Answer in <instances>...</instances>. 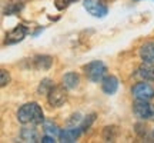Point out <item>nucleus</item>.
Returning <instances> with one entry per match:
<instances>
[{
    "label": "nucleus",
    "instance_id": "nucleus-1",
    "mask_svg": "<svg viewBox=\"0 0 154 143\" xmlns=\"http://www.w3.org/2000/svg\"><path fill=\"white\" fill-rule=\"evenodd\" d=\"M17 120L22 125H42L44 122L43 110L36 102L26 103L17 110Z\"/></svg>",
    "mask_w": 154,
    "mask_h": 143
},
{
    "label": "nucleus",
    "instance_id": "nucleus-2",
    "mask_svg": "<svg viewBox=\"0 0 154 143\" xmlns=\"http://www.w3.org/2000/svg\"><path fill=\"white\" fill-rule=\"evenodd\" d=\"M84 75L90 82L99 83L107 76V66L100 60L90 62L88 65L84 66Z\"/></svg>",
    "mask_w": 154,
    "mask_h": 143
},
{
    "label": "nucleus",
    "instance_id": "nucleus-3",
    "mask_svg": "<svg viewBox=\"0 0 154 143\" xmlns=\"http://www.w3.org/2000/svg\"><path fill=\"white\" fill-rule=\"evenodd\" d=\"M133 112L141 120L154 119V105L149 103V100H136L133 105Z\"/></svg>",
    "mask_w": 154,
    "mask_h": 143
},
{
    "label": "nucleus",
    "instance_id": "nucleus-4",
    "mask_svg": "<svg viewBox=\"0 0 154 143\" xmlns=\"http://www.w3.org/2000/svg\"><path fill=\"white\" fill-rule=\"evenodd\" d=\"M84 9L94 17H104L109 13V7L104 3V0H84Z\"/></svg>",
    "mask_w": 154,
    "mask_h": 143
},
{
    "label": "nucleus",
    "instance_id": "nucleus-5",
    "mask_svg": "<svg viewBox=\"0 0 154 143\" xmlns=\"http://www.w3.org/2000/svg\"><path fill=\"white\" fill-rule=\"evenodd\" d=\"M131 94L136 100H149L150 102L154 97V87L149 83L140 82L133 86Z\"/></svg>",
    "mask_w": 154,
    "mask_h": 143
},
{
    "label": "nucleus",
    "instance_id": "nucleus-6",
    "mask_svg": "<svg viewBox=\"0 0 154 143\" xmlns=\"http://www.w3.org/2000/svg\"><path fill=\"white\" fill-rule=\"evenodd\" d=\"M67 89L64 86H53L51 90L47 93V102H49L50 106L53 107H60L64 102L67 100Z\"/></svg>",
    "mask_w": 154,
    "mask_h": 143
},
{
    "label": "nucleus",
    "instance_id": "nucleus-7",
    "mask_svg": "<svg viewBox=\"0 0 154 143\" xmlns=\"http://www.w3.org/2000/svg\"><path fill=\"white\" fill-rule=\"evenodd\" d=\"M29 33V29L23 24H19L14 29H11L10 32L6 33L5 44H16L19 42H22L23 39L26 37V34Z\"/></svg>",
    "mask_w": 154,
    "mask_h": 143
},
{
    "label": "nucleus",
    "instance_id": "nucleus-8",
    "mask_svg": "<svg viewBox=\"0 0 154 143\" xmlns=\"http://www.w3.org/2000/svg\"><path fill=\"white\" fill-rule=\"evenodd\" d=\"M83 133L82 127H70V129H64L61 130L59 138H60V142L63 143H74L77 142V139L80 138V135Z\"/></svg>",
    "mask_w": 154,
    "mask_h": 143
},
{
    "label": "nucleus",
    "instance_id": "nucleus-9",
    "mask_svg": "<svg viewBox=\"0 0 154 143\" xmlns=\"http://www.w3.org/2000/svg\"><path fill=\"white\" fill-rule=\"evenodd\" d=\"M138 55H140V59L143 60V63L154 65V42L144 43L138 50Z\"/></svg>",
    "mask_w": 154,
    "mask_h": 143
},
{
    "label": "nucleus",
    "instance_id": "nucleus-10",
    "mask_svg": "<svg viewBox=\"0 0 154 143\" xmlns=\"http://www.w3.org/2000/svg\"><path fill=\"white\" fill-rule=\"evenodd\" d=\"M117 89H119V80H117V77L116 76H106L103 80H101V90L104 92L106 94H114L117 92Z\"/></svg>",
    "mask_w": 154,
    "mask_h": 143
},
{
    "label": "nucleus",
    "instance_id": "nucleus-11",
    "mask_svg": "<svg viewBox=\"0 0 154 143\" xmlns=\"http://www.w3.org/2000/svg\"><path fill=\"white\" fill-rule=\"evenodd\" d=\"M136 76L138 79H141L144 82H154V65L151 63H144L137 69L136 72Z\"/></svg>",
    "mask_w": 154,
    "mask_h": 143
},
{
    "label": "nucleus",
    "instance_id": "nucleus-12",
    "mask_svg": "<svg viewBox=\"0 0 154 143\" xmlns=\"http://www.w3.org/2000/svg\"><path fill=\"white\" fill-rule=\"evenodd\" d=\"M34 67L38 70H49L51 65H53V57L47 55H42V56H36L34 57Z\"/></svg>",
    "mask_w": 154,
    "mask_h": 143
},
{
    "label": "nucleus",
    "instance_id": "nucleus-13",
    "mask_svg": "<svg viewBox=\"0 0 154 143\" xmlns=\"http://www.w3.org/2000/svg\"><path fill=\"white\" fill-rule=\"evenodd\" d=\"M80 83V76L74 73V72H70V73H66L63 76V86L67 89V90H73L76 89Z\"/></svg>",
    "mask_w": 154,
    "mask_h": 143
},
{
    "label": "nucleus",
    "instance_id": "nucleus-14",
    "mask_svg": "<svg viewBox=\"0 0 154 143\" xmlns=\"http://www.w3.org/2000/svg\"><path fill=\"white\" fill-rule=\"evenodd\" d=\"M22 139L24 142H40L38 140V133L33 127H24L22 130Z\"/></svg>",
    "mask_w": 154,
    "mask_h": 143
},
{
    "label": "nucleus",
    "instance_id": "nucleus-15",
    "mask_svg": "<svg viewBox=\"0 0 154 143\" xmlns=\"http://www.w3.org/2000/svg\"><path fill=\"white\" fill-rule=\"evenodd\" d=\"M44 133L56 138V136L60 135V130H59V126L54 123H44Z\"/></svg>",
    "mask_w": 154,
    "mask_h": 143
},
{
    "label": "nucleus",
    "instance_id": "nucleus-16",
    "mask_svg": "<svg viewBox=\"0 0 154 143\" xmlns=\"http://www.w3.org/2000/svg\"><path fill=\"white\" fill-rule=\"evenodd\" d=\"M54 84L53 82L50 80V79H44L43 82H40V86H38V93H43V94H47L51 90Z\"/></svg>",
    "mask_w": 154,
    "mask_h": 143
},
{
    "label": "nucleus",
    "instance_id": "nucleus-17",
    "mask_svg": "<svg viewBox=\"0 0 154 143\" xmlns=\"http://www.w3.org/2000/svg\"><path fill=\"white\" fill-rule=\"evenodd\" d=\"M94 120H96V115H94V113H91V115L86 116V117L83 119L82 125H80V127H82L83 132H86L87 129H90V126H91V123H93Z\"/></svg>",
    "mask_w": 154,
    "mask_h": 143
},
{
    "label": "nucleus",
    "instance_id": "nucleus-18",
    "mask_svg": "<svg viewBox=\"0 0 154 143\" xmlns=\"http://www.w3.org/2000/svg\"><path fill=\"white\" fill-rule=\"evenodd\" d=\"M0 75H2L0 84H2V87H5L6 84H9V82H10V75H9V73H7V70H5V69H2Z\"/></svg>",
    "mask_w": 154,
    "mask_h": 143
},
{
    "label": "nucleus",
    "instance_id": "nucleus-19",
    "mask_svg": "<svg viewBox=\"0 0 154 143\" xmlns=\"http://www.w3.org/2000/svg\"><path fill=\"white\" fill-rule=\"evenodd\" d=\"M40 142H43V143H53V142H56V140H54V138H53V136H50V135H44V136H42Z\"/></svg>",
    "mask_w": 154,
    "mask_h": 143
},
{
    "label": "nucleus",
    "instance_id": "nucleus-20",
    "mask_svg": "<svg viewBox=\"0 0 154 143\" xmlns=\"http://www.w3.org/2000/svg\"><path fill=\"white\" fill-rule=\"evenodd\" d=\"M64 2V6H67V5H70V3H73V2H76V0H63Z\"/></svg>",
    "mask_w": 154,
    "mask_h": 143
},
{
    "label": "nucleus",
    "instance_id": "nucleus-21",
    "mask_svg": "<svg viewBox=\"0 0 154 143\" xmlns=\"http://www.w3.org/2000/svg\"><path fill=\"white\" fill-rule=\"evenodd\" d=\"M134 2H140V0H134Z\"/></svg>",
    "mask_w": 154,
    "mask_h": 143
},
{
    "label": "nucleus",
    "instance_id": "nucleus-22",
    "mask_svg": "<svg viewBox=\"0 0 154 143\" xmlns=\"http://www.w3.org/2000/svg\"><path fill=\"white\" fill-rule=\"evenodd\" d=\"M153 136H154V130H153Z\"/></svg>",
    "mask_w": 154,
    "mask_h": 143
}]
</instances>
